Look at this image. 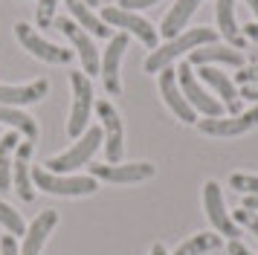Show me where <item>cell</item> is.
<instances>
[{"mask_svg":"<svg viewBox=\"0 0 258 255\" xmlns=\"http://www.w3.org/2000/svg\"><path fill=\"white\" fill-rule=\"evenodd\" d=\"M52 26H55L61 35L70 38V44L76 46V52H79V61H82L84 73H87V76H96V73H99V52H96V44H93V38H90V32H84L73 18H55Z\"/></svg>","mask_w":258,"mask_h":255,"instance_id":"cell-8","label":"cell"},{"mask_svg":"<svg viewBox=\"0 0 258 255\" xmlns=\"http://www.w3.org/2000/svg\"><path fill=\"white\" fill-rule=\"evenodd\" d=\"M198 128L200 134H206V137H238V134H246V131H252V128H258V104L255 107H249V110H244V113L238 116H229V119H223V116H218V119H198Z\"/></svg>","mask_w":258,"mask_h":255,"instance_id":"cell-11","label":"cell"},{"mask_svg":"<svg viewBox=\"0 0 258 255\" xmlns=\"http://www.w3.org/2000/svg\"><path fill=\"white\" fill-rule=\"evenodd\" d=\"M0 255H21L18 243H15V235H3V241H0Z\"/></svg>","mask_w":258,"mask_h":255,"instance_id":"cell-32","label":"cell"},{"mask_svg":"<svg viewBox=\"0 0 258 255\" xmlns=\"http://www.w3.org/2000/svg\"><path fill=\"white\" fill-rule=\"evenodd\" d=\"M200 3L203 0H177L171 9L165 12V18H163V35H165V41L168 38H177L180 32H186L188 29V21H191V15L200 9Z\"/></svg>","mask_w":258,"mask_h":255,"instance_id":"cell-20","label":"cell"},{"mask_svg":"<svg viewBox=\"0 0 258 255\" xmlns=\"http://www.w3.org/2000/svg\"><path fill=\"white\" fill-rule=\"evenodd\" d=\"M160 0H119V9H128V12H140L148 9V6H157Z\"/></svg>","mask_w":258,"mask_h":255,"instance_id":"cell-31","label":"cell"},{"mask_svg":"<svg viewBox=\"0 0 258 255\" xmlns=\"http://www.w3.org/2000/svg\"><path fill=\"white\" fill-rule=\"evenodd\" d=\"M151 255H168V252H165L163 243H154V246H151Z\"/></svg>","mask_w":258,"mask_h":255,"instance_id":"cell-37","label":"cell"},{"mask_svg":"<svg viewBox=\"0 0 258 255\" xmlns=\"http://www.w3.org/2000/svg\"><path fill=\"white\" fill-rule=\"evenodd\" d=\"M177 84H180V90L186 96V102L195 107V113H203V116H209V119L223 116V110H226L223 102L206 93V87H203L200 79H198V73L188 67V61H183V64L177 67Z\"/></svg>","mask_w":258,"mask_h":255,"instance_id":"cell-4","label":"cell"},{"mask_svg":"<svg viewBox=\"0 0 258 255\" xmlns=\"http://www.w3.org/2000/svg\"><path fill=\"white\" fill-rule=\"evenodd\" d=\"M70 90H73V104H70V119H67V134L79 139L90 125V113H93V81L84 70H73L70 73Z\"/></svg>","mask_w":258,"mask_h":255,"instance_id":"cell-2","label":"cell"},{"mask_svg":"<svg viewBox=\"0 0 258 255\" xmlns=\"http://www.w3.org/2000/svg\"><path fill=\"white\" fill-rule=\"evenodd\" d=\"M84 3H87V6H96V3H99V0H84Z\"/></svg>","mask_w":258,"mask_h":255,"instance_id":"cell-39","label":"cell"},{"mask_svg":"<svg viewBox=\"0 0 258 255\" xmlns=\"http://www.w3.org/2000/svg\"><path fill=\"white\" fill-rule=\"evenodd\" d=\"M235 223H241V226H246V229L252 232L258 238V212H249V209H238L235 212Z\"/></svg>","mask_w":258,"mask_h":255,"instance_id":"cell-29","label":"cell"},{"mask_svg":"<svg viewBox=\"0 0 258 255\" xmlns=\"http://www.w3.org/2000/svg\"><path fill=\"white\" fill-rule=\"evenodd\" d=\"M218 246H221V235H215V232H198L188 241L180 243L174 255H203V252L218 249Z\"/></svg>","mask_w":258,"mask_h":255,"instance_id":"cell-25","label":"cell"},{"mask_svg":"<svg viewBox=\"0 0 258 255\" xmlns=\"http://www.w3.org/2000/svg\"><path fill=\"white\" fill-rule=\"evenodd\" d=\"M15 38H18V44L24 46L26 52H32L35 58L41 61H47V64H70L73 61V49H64L58 44H49L47 38L41 32H35L29 23H15Z\"/></svg>","mask_w":258,"mask_h":255,"instance_id":"cell-7","label":"cell"},{"mask_svg":"<svg viewBox=\"0 0 258 255\" xmlns=\"http://www.w3.org/2000/svg\"><path fill=\"white\" fill-rule=\"evenodd\" d=\"M157 76H160V93H163V102L171 107V113H174L180 122H186V125L198 122V113H195V107L186 102V96H183L180 84H177V70L165 67V70H160Z\"/></svg>","mask_w":258,"mask_h":255,"instance_id":"cell-14","label":"cell"},{"mask_svg":"<svg viewBox=\"0 0 258 255\" xmlns=\"http://www.w3.org/2000/svg\"><path fill=\"white\" fill-rule=\"evenodd\" d=\"M241 99L246 102H255L258 104V84H241V93H238Z\"/></svg>","mask_w":258,"mask_h":255,"instance_id":"cell-33","label":"cell"},{"mask_svg":"<svg viewBox=\"0 0 258 255\" xmlns=\"http://www.w3.org/2000/svg\"><path fill=\"white\" fill-rule=\"evenodd\" d=\"M99 119H102V142H105V157L107 162H119L122 151H125V128H122V116L110 102L96 104Z\"/></svg>","mask_w":258,"mask_h":255,"instance_id":"cell-9","label":"cell"},{"mask_svg":"<svg viewBox=\"0 0 258 255\" xmlns=\"http://www.w3.org/2000/svg\"><path fill=\"white\" fill-rule=\"evenodd\" d=\"M49 93V81L38 79L32 84H0V104L3 107H21V104H35Z\"/></svg>","mask_w":258,"mask_h":255,"instance_id":"cell-17","label":"cell"},{"mask_svg":"<svg viewBox=\"0 0 258 255\" xmlns=\"http://www.w3.org/2000/svg\"><path fill=\"white\" fill-rule=\"evenodd\" d=\"M206 44H215V32L209 26H195V29H186L180 32L177 38H168L163 46L151 49V55L145 58V73H160V70L171 67V61L180 55H186L198 46H206Z\"/></svg>","mask_w":258,"mask_h":255,"instance_id":"cell-1","label":"cell"},{"mask_svg":"<svg viewBox=\"0 0 258 255\" xmlns=\"http://www.w3.org/2000/svg\"><path fill=\"white\" fill-rule=\"evenodd\" d=\"M128 32H116L110 35V44H107L105 55L99 58V70H102V84L110 96H119L122 93V79H119V67H122V58H125V49H128Z\"/></svg>","mask_w":258,"mask_h":255,"instance_id":"cell-10","label":"cell"},{"mask_svg":"<svg viewBox=\"0 0 258 255\" xmlns=\"http://www.w3.org/2000/svg\"><path fill=\"white\" fill-rule=\"evenodd\" d=\"M203 209H206V218H209L212 229H218V235H226V238H238L241 232L235 226V220L229 218V212L223 206V195H221V185L209 180L203 185Z\"/></svg>","mask_w":258,"mask_h":255,"instance_id":"cell-13","label":"cell"},{"mask_svg":"<svg viewBox=\"0 0 258 255\" xmlns=\"http://www.w3.org/2000/svg\"><path fill=\"white\" fill-rule=\"evenodd\" d=\"M241 32H244V38H252V41H258V21L241 26Z\"/></svg>","mask_w":258,"mask_h":255,"instance_id":"cell-35","label":"cell"},{"mask_svg":"<svg viewBox=\"0 0 258 255\" xmlns=\"http://www.w3.org/2000/svg\"><path fill=\"white\" fill-rule=\"evenodd\" d=\"M67 9H70V15H73V21L82 26L84 32H90V35H96V38H110V26H107L99 15H96L84 0H67Z\"/></svg>","mask_w":258,"mask_h":255,"instance_id":"cell-21","label":"cell"},{"mask_svg":"<svg viewBox=\"0 0 258 255\" xmlns=\"http://www.w3.org/2000/svg\"><path fill=\"white\" fill-rule=\"evenodd\" d=\"M218 29L232 46L244 49L246 38L241 32V26L235 23V0H218Z\"/></svg>","mask_w":258,"mask_h":255,"instance_id":"cell-22","label":"cell"},{"mask_svg":"<svg viewBox=\"0 0 258 255\" xmlns=\"http://www.w3.org/2000/svg\"><path fill=\"white\" fill-rule=\"evenodd\" d=\"M198 76H200V81H206L212 90L221 96V102H223V107L229 110L232 116H238L241 113V96H238V90H235V81L226 76V73H221L218 67H198Z\"/></svg>","mask_w":258,"mask_h":255,"instance_id":"cell-16","label":"cell"},{"mask_svg":"<svg viewBox=\"0 0 258 255\" xmlns=\"http://www.w3.org/2000/svg\"><path fill=\"white\" fill-rule=\"evenodd\" d=\"M99 18H102L107 26H116L119 32H128V35H134V38H140L148 49H157L160 32H157V26H154L151 21H145L142 15L128 12V9H119V6H107V9H102Z\"/></svg>","mask_w":258,"mask_h":255,"instance_id":"cell-5","label":"cell"},{"mask_svg":"<svg viewBox=\"0 0 258 255\" xmlns=\"http://www.w3.org/2000/svg\"><path fill=\"white\" fill-rule=\"evenodd\" d=\"M55 6H58V0H41L35 9V21L38 26H49V23L55 21Z\"/></svg>","mask_w":258,"mask_h":255,"instance_id":"cell-28","label":"cell"},{"mask_svg":"<svg viewBox=\"0 0 258 255\" xmlns=\"http://www.w3.org/2000/svg\"><path fill=\"white\" fill-rule=\"evenodd\" d=\"M244 3H246V6H249V9H252V15H255V18H258V0H244Z\"/></svg>","mask_w":258,"mask_h":255,"instance_id":"cell-38","label":"cell"},{"mask_svg":"<svg viewBox=\"0 0 258 255\" xmlns=\"http://www.w3.org/2000/svg\"><path fill=\"white\" fill-rule=\"evenodd\" d=\"M244 209H249V212H258V195H246Z\"/></svg>","mask_w":258,"mask_h":255,"instance_id":"cell-36","label":"cell"},{"mask_svg":"<svg viewBox=\"0 0 258 255\" xmlns=\"http://www.w3.org/2000/svg\"><path fill=\"white\" fill-rule=\"evenodd\" d=\"M99 145H102V128H87L82 137L73 142L70 151H64L58 157L47 160L44 165H47V171H52V174L76 171V168H82V165H87V162L93 160V154H96Z\"/></svg>","mask_w":258,"mask_h":255,"instance_id":"cell-3","label":"cell"},{"mask_svg":"<svg viewBox=\"0 0 258 255\" xmlns=\"http://www.w3.org/2000/svg\"><path fill=\"white\" fill-rule=\"evenodd\" d=\"M32 151L35 145L26 139V142H18L15 148V160H12V183L15 192L24 203H32L35 200V192H32V171H29V160H32Z\"/></svg>","mask_w":258,"mask_h":255,"instance_id":"cell-15","label":"cell"},{"mask_svg":"<svg viewBox=\"0 0 258 255\" xmlns=\"http://www.w3.org/2000/svg\"><path fill=\"white\" fill-rule=\"evenodd\" d=\"M32 183L38 188H44L47 195L58 197H84L99 188L96 177H61V174H52L47 168H32Z\"/></svg>","mask_w":258,"mask_h":255,"instance_id":"cell-6","label":"cell"},{"mask_svg":"<svg viewBox=\"0 0 258 255\" xmlns=\"http://www.w3.org/2000/svg\"><path fill=\"white\" fill-rule=\"evenodd\" d=\"M18 134L9 131V134H3L0 139V188L6 192V188H12V154L18 148Z\"/></svg>","mask_w":258,"mask_h":255,"instance_id":"cell-23","label":"cell"},{"mask_svg":"<svg viewBox=\"0 0 258 255\" xmlns=\"http://www.w3.org/2000/svg\"><path fill=\"white\" fill-rule=\"evenodd\" d=\"M96 180L105 183H142L157 174V165L151 162H107V165H90Z\"/></svg>","mask_w":258,"mask_h":255,"instance_id":"cell-12","label":"cell"},{"mask_svg":"<svg viewBox=\"0 0 258 255\" xmlns=\"http://www.w3.org/2000/svg\"><path fill=\"white\" fill-rule=\"evenodd\" d=\"M229 185L241 195H258V174H232Z\"/></svg>","mask_w":258,"mask_h":255,"instance_id":"cell-27","label":"cell"},{"mask_svg":"<svg viewBox=\"0 0 258 255\" xmlns=\"http://www.w3.org/2000/svg\"><path fill=\"white\" fill-rule=\"evenodd\" d=\"M235 81H241V84H258V64L241 67L238 73H235Z\"/></svg>","mask_w":258,"mask_h":255,"instance_id":"cell-30","label":"cell"},{"mask_svg":"<svg viewBox=\"0 0 258 255\" xmlns=\"http://www.w3.org/2000/svg\"><path fill=\"white\" fill-rule=\"evenodd\" d=\"M55 223H58V215H55L52 209L41 212V215L29 223V229L24 232L26 238H24V249H21V255H41L47 238L52 235V229H55Z\"/></svg>","mask_w":258,"mask_h":255,"instance_id":"cell-19","label":"cell"},{"mask_svg":"<svg viewBox=\"0 0 258 255\" xmlns=\"http://www.w3.org/2000/svg\"><path fill=\"white\" fill-rule=\"evenodd\" d=\"M188 64L195 67H206V64H232V67H244V55L235 49V46H223V44H206V46H198L188 52Z\"/></svg>","mask_w":258,"mask_h":255,"instance_id":"cell-18","label":"cell"},{"mask_svg":"<svg viewBox=\"0 0 258 255\" xmlns=\"http://www.w3.org/2000/svg\"><path fill=\"white\" fill-rule=\"evenodd\" d=\"M0 122L9 125V128H15V131H21V134H26L29 142H35L38 125H35V119L26 116L24 110H18V107H3V104H0Z\"/></svg>","mask_w":258,"mask_h":255,"instance_id":"cell-24","label":"cell"},{"mask_svg":"<svg viewBox=\"0 0 258 255\" xmlns=\"http://www.w3.org/2000/svg\"><path fill=\"white\" fill-rule=\"evenodd\" d=\"M0 223L12 232V235H24L26 232V223H24V218H21V212H15V209L9 206V203H3V200H0Z\"/></svg>","mask_w":258,"mask_h":255,"instance_id":"cell-26","label":"cell"},{"mask_svg":"<svg viewBox=\"0 0 258 255\" xmlns=\"http://www.w3.org/2000/svg\"><path fill=\"white\" fill-rule=\"evenodd\" d=\"M226 249H229V255H252L244 243L238 241V238H235V241H229V246H226Z\"/></svg>","mask_w":258,"mask_h":255,"instance_id":"cell-34","label":"cell"}]
</instances>
